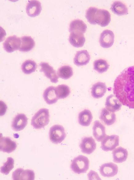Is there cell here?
<instances>
[{"label": "cell", "instance_id": "cell-1", "mask_svg": "<svg viewBox=\"0 0 134 180\" xmlns=\"http://www.w3.org/2000/svg\"><path fill=\"white\" fill-rule=\"evenodd\" d=\"M113 91L123 105L134 109V66L126 68L116 77Z\"/></svg>", "mask_w": 134, "mask_h": 180}, {"label": "cell", "instance_id": "cell-2", "mask_svg": "<svg viewBox=\"0 0 134 180\" xmlns=\"http://www.w3.org/2000/svg\"><path fill=\"white\" fill-rule=\"evenodd\" d=\"M85 17L92 24H97L101 27L108 25L111 21V15L107 10L90 7L86 11Z\"/></svg>", "mask_w": 134, "mask_h": 180}, {"label": "cell", "instance_id": "cell-3", "mask_svg": "<svg viewBox=\"0 0 134 180\" xmlns=\"http://www.w3.org/2000/svg\"><path fill=\"white\" fill-rule=\"evenodd\" d=\"M49 110L42 108L39 110L33 117L31 125L35 129H40L47 125L49 121Z\"/></svg>", "mask_w": 134, "mask_h": 180}, {"label": "cell", "instance_id": "cell-4", "mask_svg": "<svg viewBox=\"0 0 134 180\" xmlns=\"http://www.w3.org/2000/svg\"><path fill=\"white\" fill-rule=\"evenodd\" d=\"M89 161L88 158L82 155H79L71 161L70 168L74 173L77 174L86 172L89 167Z\"/></svg>", "mask_w": 134, "mask_h": 180}, {"label": "cell", "instance_id": "cell-5", "mask_svg": "<svg viewBox=\"0 0 134 180\" xmlns=\"http://www.w3.org/2000/svg\"><path fill=\"white\" fill-rule=\"evenodd\" d=\"M64 127L60 125H55L52 126L49 129V137L53 143L58 144L63 141L66 137Z\"/></svg>", "mask_w": 134, "mask_h": 180}, {"label": "cell", "instance_id": "cell-6", "mask_svg": "<svg viewBox=\"0 0 134 180\" xmlns=\"http://www.w3.org/2000/svg\"><path fill=\"white\" fill-rule=\"evenodd\" d=\"M119 136L113 134L107 135L101 142V148L104 151H112L119 145Z\"/></svg>", "mask_w": 134, "mask_h": 180}, {"label": "cell", "instance_id": "cell-7", "mask_svg": "<svg viewBox=\"0 0 134 180\" xmlns=\"http://www.w3.org/2000/svg\"><path fill=\"white\" fill-rule=\"evenodd\" d=\"M79 146L82 152L90 154L96 149V143L92 137H85L82 138Z\"/></svg>", "mask_w": 134, "mask_h": 180}, {"label": "cell", "instance_id": "cell-8", "mask_svg": "<svg viewBox=\"0 0 134 180\" xmlns=\"http://www.w3.org/2000/svg\"><path fill=\"white\" fill-rule=\"evenodd\" d=\"M21 39L15 35L8 37L3 44L4 50L8 53H11L19 50L21 44Z\"/></svg>", "mask_w": 134, "mask_h": 180}, {"label": "cell", "instance_id": "cell-9", "mask_svg": "<svg viewBox=\"0 0 134 180\" xmlns=\"http://www.w3.org/2000/svg\"><path fill=\"white\" fill-rule=\"evenodd\" d=\"M12 178L14 180H34L35 178V173L31 170H24L19 168L13 173Z\"/></svg>", "mask_w": 134, "mask_h": 180}, {"label": "cell", "instance_id": "cell-10", "mask_svg": "<svg viewBox=\"0 0 134 180\" xmlns=\"http://www.w3.org/2000/svg\"><path fill=\"white\" fill-rule=\"evenodd\" d=\"M100 172L103 176L111 177L116 175L118 172L117 166L112 162H108L102 165L100 167Z\"/></svg>", "mask_w": 134, "mask_h": 180}, {"label": "cell", "instance_id": "cell-11", "mask_svg": "<svg viewBox=\"0 0 134 180\" xmlns=\"http://www.w3.org/2000/svg\"><path fill=\"white\" fill-rule=\"evenodd\" d=\"M39 65L41 67L40 71L43 72L45 76L49 78L52 82L57 83L58 82V77L56 71L48 63L41 62Z\"/></svg>", "mask_w": 134, "mask_h": 180}, {"label": "cell", "instance_id": "cell-12", "mask_svg": "<svg viewBox=\"0 0 134 180\" xmlns=\"http://www.w3.org/2000/svg\"><path fill=\"white\" fill-rule=\"evenodd\" d=\"M114 35L113 32L110 30H104L100 34L99 42L100 46L104 48L111 47L114 42Z\"/></svg>", "mask_w": 134, "mask_h": 180}, {"label": "cell", "instance_id": "cell-13", "mask_svg": "<svg viewBox=\"0 0 134 180\" xmlns=\"http://www.w3.org/2000/svg\"><path fill=\"white\" fill-rule=\"evenodd\" d=\"M16 142L12 141L9 137H3L1 134L0 137V150L7 153L15 150L17 147Z\"/></svg>", "mask_w": 134, "mask_h": 180}, {"label": "cell", "instance_id": "cell-14", "mask_svg": "<svg viewBox=\"0 0 134 180\" xmlns=\"http://www.w3.org/2000/svg\"><path fill=\"white\" fill-rule=\"evenodd\" d=\"M28 118L23 114H18L13 119L11 124L13 130L19 131L23 130L27 124Z\"/></svg>", "mask_w": 134, "mask_h": 180}, {"label": "cell", "instance_id": "cell-15", "mask_svg": "<svg viewBox=\"0 0 134 180\" xmlns=\"http://www.w3.org/2000/svg\"><path fill=\"white\" fill-rule=\"evenodd\" d=\"M69 41L71 44L76 47H82L85 42L84 33L78 31H73L70 32Z\"/></svg>", "mask_w": 134, "mask_h": 180}, {"label": "cell", "instance_id": "cell-16", "mask_svg": "<svg viewBox=\"0 0 134 180\" xmlns=\"http://www.w3.org/2000/svg\"><path fill=\"white\" fill-rule=\"evenodd\" d=\"M105 105L108 110L114 112L120 110L122 104L115 95L111 94L107 97Z\"/></svg>", "mask_w": 134, "mask_h": 180}, {"label": "cell", "instance_id": "cell-17", "mask_svg": "<svg viewBox=\"0 0 134 180\" xmlns=\"http://www.w3.org/2000/svg\"><path fill=\"white\" fill-rule=\"evenodd\" d=\"M93 130V136L98 142L101 141L106 136L105 126L98 120L94 122Z\"/></svg>", "mask_w": 134, "mask_h": 180}, {"label": "cell", "instance_id": "cell-18", "mask_svg": "<svg viewBox=\"0 0 134 180\" xmlns=\"http://www.w3.org/2000/svg\"><path fill=\"white\" fill-rule=\"evenodd\" d=\"M26 10L28 15L30 17H35L40 14L41 9V3L37 0L29 1Z\"/></svg>", "mask_w": 134, "mask_h": 180}, {"label": "cell", "instance_id": "cell-19", "mask_svg": "<svg viewBox=\"0 0 134 180\" xmlns=\"http://www.w3.org/2000/svg\"><path fill=\"white\" fill-rule=\"evenodd\" d=\"M99 118L105 125L111 126L116 122V115L114 113L110 111L106 108H104L101 111Z\"/></svg>", "mask_w": 134, "mask_h": 180}, {"label": "cell", "instance_id": "cell-20", "mask_svg": "<svg viewBox=\"0 0 134 180\" xmlns=\"http://www.w3.org/2000/svg\"><path fill=\"white\" fill-rule=\"evenodd\" d=\"M90 58V55L87 50H81L77 52L74 58V63L78 66L85 65L89 62Z\"/></svg>", "mask_w": 134, "mask_h": 180}, {"label": "cell", "instance_id": "cell-21", "mask_svg": "<svg viewBox=\"0 0 134 180\" xmlns=\"http://www.w3.org/2000/svg\"><path fill=\"white\" fill-rule=\"evenodd\" d=\"M107 89V86L104 83L98 82L94 84L92 87V95L95 98H101L106 93Z\"/></svg>", "mask_w": 134, "mask_h": 180}, {"label": "cell", "instance_id": "cell-22", "mask_svg": "<svg viewBox=\"0 0 134 180\" xmlns=\"http://www.w3.org/2000/svg\"><path fill=\"white\" fill-rule=\"evenodd\" d=\"M113 161L116 163H120L125 162L128 156L127 150L121 146L115 149L112 152Z\"/></svg>", "mask_w": 134, "mask_h": 180}, {"label": "cell", "instance_id": "cell-23", "mask_svg": "<svg viewBox=\"0 0 134 180\" xmlns=\"http://www.w3.org/2000/svg\"><path fill=\"white\" fill-rule=\"evenodd\" d=\"M55 87L49 86L47 87L44 91L43 97L46 103L51 105L56 103L58 98L56 94Z\"/></svg>", "mask_w": 134, "mask_h": 180}, {"label": "cell", "instance_id": "cell-24", "mask_svg": "<svg viewBox=\"0 0 134 180\" xmlns=\"http://www.w3.org/2000/svg\"><path fill=\"white\" fill-rule=\"evenodd\" d=\"M78 122L81 126H89L91 124L93 119V116L90 111L85 109L80 112L78 115Z\"/></svg>", "mask_w": 134, "mask_h": 180}, {"label": "cell", "instance_id": "cell-25", "mask_svg": "<svg viewBox=\"0 0 134 180\" xmlns=\"http://www.w3.org/2000/svg\"><path fill=\"white\" fill-rule=\"evenodd\" d=\"M110 9L114 13L118 15L128 14V9L126 5L120 1L114 2L111 5Z\"/></svg>", "mask_w": 134, "mask_h": 180}, {"label": "cell", "instance_id": "cell-26", "mask_svg": "<svg viewBox=\"0 0 134 180\" xmlns=\"http://www.w3.org/2000/svg\"><path fill=\"white\" fill-rule=\"evenodd\" d=\"M21 44L19 50L26 52L31 50L35 46L33 39L29 36H24L21 38Z\"/></svg>", "mask_w": 134, "mask_h": 180}, {"label": "cell", "instance_id": "cell-27", "mask_svg": "<svg viewBox=\"0 0 134 180\" xmlns=\"http://www.w3.org/2000/svg\"><path fill=\"white\" fill-rule=\"evenodd\" d=\"M87 28L86 25L82 20L76 19L72 21L69 27V31H78L84 33Z\"/></svg>", "mask_w": 134, "mask_h": 180}, {"label": "cell", "instance_id": "cell-28", "mask_svg": "<svg viewBox=\"0 0 134 180\" xmlns=\"http://www.w3.org/2000/svg\"><path fill=\"white\" fill-rule=\"evenodd\" d=\"M73 74V69L68 65H64L61 66L58 69L57 71L58 76L65 80L69 78Z\"/></svg>", "mask_w": 134, "mask_h": 180}, {"label": "cell", "instance_id": "cell-29", "mask_svg": "<svg viewBox=\"0 0 134 180\" xmlns=\"http://www.w3.org/2000/svg\"><path fill=\"white\" fill-rule=\"evenodd\" d=\"M37 68V64L34 61L27 60L24 62L21 66L22 72L26 74H30L34 72Z\"/></svg>", "mask_w": 134, "mask_h": 180}, {"label": "cell", "instance_id": "cell-30", "mask_svg": "<svg viewBox=\"0 0 134 180\" xmlns=\"http://www.w3.org/2000/svg\"><path fill=\"white\" fill-rule=\"evenodd\" d=\"M109 65L105 60L100 59L95 60L93 63V68L95 70L100 73L107 71Z\"/></svg>", "mask_w": 134, "mask_h": 180}, {"label": "cell", "instance_id": "cell-31", "mask_svg": "<svg viewBox=\"0 0 134 180\" xmlns=\"http://www.w3.org/2000/svg\"><path fill=\"white\" fill-rule=\"evenodd\" d=\"M56 94L58 99H64L69 94L70 90L69 86L65 84L59 85L55 87Z\"/></svg>", "mask_w": 134, "mask_h": 180}, {"label": "cell", "instance_id": "cell-32", "mask_svg": "<svg viewBox=\"0 0 134 180\" xmlns=\"http://www.w3.org/2000/svg\"><path fill=\"white\" fill-rule=\"evenodd\" d=\"M14 160L11 157L7 158V161L0 168V172L5 175L8 174L14 167Z\"/></svg>", "mask_w": 134, "mask_h": 180}, {"label": "cell", "instance_id": "cell-33", "mask_svg": "<svg viewBox=\"0 0 134 180\" xmlns=\"http://www.w3.org/2000/svg\"><path fill=\"white\" fill-rule=\"evenodd\" d=\"M7 107L6 104L2 101H0V115L2 116L5 113Z\"/></svg>", "mask_w": 134, "mask_h": 180}]
</instances>
